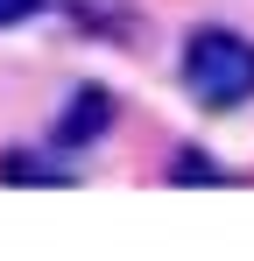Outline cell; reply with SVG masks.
Returning a JSON list of instances; mask_svg holds the SVG:
<instances>
[{
  "label": "cell",
  "mask_w": 254,
  "mask_h": 261,
  "mask_svg": "<svg viewBox=\"0 0 254 261\" xmlns=\"http://www.w3.org/2000/svg\"><path fill=\"white\" fill-rule=\"evenodd\" d=\"M184 92L205 106V113H226V106H240L254 99V43L240 29H191L184 36Z\"/></svg>",
  "instance_id": "cell-1"
},
{
  "label": "cell",
  "mask_w": 254,
  "mask_h": 261,
  "mask_svg": "<svg viewBox=\"0 0 254 261\" xmlns=\"http://www.w3.org/2000/svg\"><path fill=\"white\" fill-rule=\"evenodd\" d=\"M113 127V92L106 85H78L64 99V120H57V141H99Z\"/></svg>",
  "instance_id": "cell-2"
},
{
  "label": "cell",
  "mask_w": 254,
  "mask_h": 261,
  "mask_svg": "<svg viewBox=\"0 0 254 261\" xmlns=\"http://www.w3.org/2000/svg\"><path fill=\"white\" fill-rule=\"evenodd\" d=\"M176 184H226V170H219V163H205V155H176Z\"/></svg>",
  "instance_id": "cell-3"
},
{
  "label": "cell",
  "mask_w": 254,
  "mask_h": 261,
  "mask_svg": "<svg viewBox=\"0 0 254 261\" xmlns=\"http://www.w3.org/2000/svg\"><path fill=\"white\" fill-rule=\"evenodd\" d=\"M36 14H49V0H0V29H21Z\"/></svg>",
  "instance_id": "cell-4"
}]
</instances>
